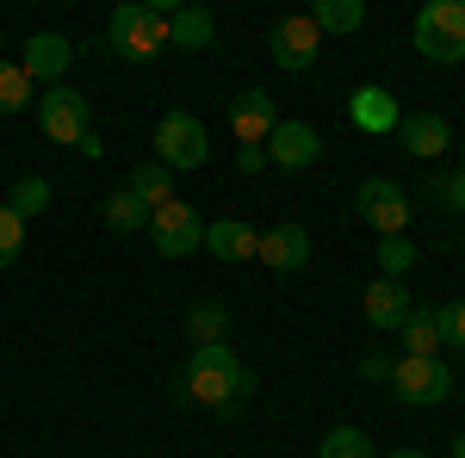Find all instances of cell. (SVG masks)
I'll list each match as a JSON object with an SVG mask.
<instances>
[{
    "label": "cell",
    "mask_w": 465,
    "mask_h": 458,
    "mask_svg": "<svg viewBox=\"0 0 465 458\" xmlns=\"http://www.w3.org/2000/svg\"><path fill=\"white\" fill-rule=\"evenodd\" d=\"M429 192L447 205V211H465V168H460V174H447V180H434Z\"/></svg>",
    "instance_id": "cell-30"
},
{
    "label": "cell",
    "mask_w": 465,
    "mask_h": 458,
    "mask_svg": "<svg viewBox=\"0 0 465 458\" xmlns=\"http://www.w3.org/2000/svg\"><path fill=\"white\" fill-rule=\"evenodd\" d=\"M379 267H385V279H403L416 267V248L403 242V236H379Z\"/></svg>",
    "instance_id": "cell-27"
},
{
    "label": "cell",
    "mask_w": 465,
    "mask_h": 458,
    "mask_svg": "<svg viewBox=\"0 0 465 458\" xmlns=\"http://www.w3.org/2000/svg\"><path fill=\"white\" fill-rule=\"evenodd\" d=\"M186 335H193L199 347H217V341L230 335V310H223V304H212V297H205V304H193V317H186Z\"/></svg>",
    "instance_id": "cell-23"
},
{
    "label": "cell",
    "mask_w": 465,
    "mask_h": 458,
    "mask_svg": "<svg viewBox=\"0 0 465 458\" xmlns=\"http://www.w3.org/2000/svg\"><path fill=\"white\" fill-rule=\"evenodd\" d=\"M317 44H322V32L311 25V13H286V19L267 32V50H273V63H280V69H292V74L317 63Z\"/></svg>",
    "instance_id": "cell-9"
},
{
    "label": "cell",
    "mask_w": 465,
    "mask_h": 458,
    "mask_svg": "<svg viewBox=\"0 0 465 458\" xmlns=\"http://www.w3.org/2000/svg\"><path fill=\"white\" fill-rule=\"evenodd\" d=\"M37 131L50 142H81L94 124H87V93H74V87H44L37 93Z\"/></svg>",
    "instance_id": "cell-6"
},
{
    "label": "cell",
    "mask_w": 465,
    "mask_h": 458,
    "mask_svg": "<svg viewBox=\"0 0 465 458\" xmlns=\"http://www.w3.org/2000/svg\"><path fill=\"white\" fill-rule=\"evenodd\" d=\"M397 142H403L410 155L434 161V155H447L453 131H447V118H440V112H410V118H397Z\"/></svg>",
    "instance_id": "cell-13"
},
{
    "label": "cell",
    "mask_w": 465,
    "mask_h": 458,
    "mask_svg": "<svg viewBox=\"0 0 465 458\" xmlns=\"http://www.w3.org/2000/svg\"><path fill=\"white\" fill-rule=\"evenodd\" d=\"M25 106H37V81L19 63H0V118L6 112H25Z\"/></svg>",
    "instance_id": "cell-22"
},
{
    "label": "cell",
    "mask_w": 465,
    "mask_h": 458,
    "mask_svg": "<svg viewBox=\"0 0 465 458\" xmlns=\"http://www.w3.org/2000/svg\"><path fill=\"white\" fill-rule=\"evenodd\" d=\"M317 155H322V137L311 124H280L267 137V161H280V168H311Z\"/></svg>",
    "instance_id": "cell-15"
},
{
    "label": "cell",
    "mask_w": 465,
    "mask_h": 458,
    "mask_svg": "<svg viewBox=\"0 0 465 458\" xmlns=\"http://www.w3.org/2000/svg\"><path fill=\"white\" fill-rule=\"evenodd\" d=\"M205 155H212V137H205V124L193 118V112H168L162 124H155V161L162 168H205Z\"/></svg>",
    "instance_id": "cell-5"
},
{
    "label": "cell",
    "mask_w": 465,
    "mask_h": 458,
    "mask_svg": "<svg viewBox=\"0 0 465 458\" xmlns=\"http://www.w3.org/2000/svg\"><path fill=\"white\" fill-rule=\"evenodd\" d=\"M354 211L379 229V236H403V223H410V199H403V186L397 180H366L354 192Z\"/></svg>",
    "instance_id": "cell-8"
},
{
    "label": "cell",
    "mask_w": 465,
    "mask_h": 458,
    "mask_svg": "<svg viewBox=\"0 0 465 458\" xmlns=\"http://www.w3.org/2000/svg\"><path fill=\"white\" fill-rule=\"evenodd\" d=\"M230 131H236L242 149H249V142H254V149H267V137L280 131V112H273V100H267L261 87H249V93L230 100Z\"/></svg>",
    "instance_id": "cell-10"
},
{
    "label": "cell",
    "mask_w": 465,
    "mask_h": 458,
    "mask_svg": "<svg viewBox=\"0 0 465 458\" xmlns=\"http://www.w3.org/2000/svg\"><path fill=\"white\" fill-rule=\"evenodd\" d=\"M311 25L317 32H360L366 25V6L360 0H317L311 6Z\"/></svg>",
    "instance_id": "cell-21"
},
{
    "label": "cell",
    "mask_w": 465,
    "mask_h": 458,
    "mask_svg": "<svg viewBox=\"0 0 465 458\" xmlns=\"http://www.w3.org/2000/svg\"><path fill=\"white\" fill-rule=\"evenodd\" d=\"M447 458H465V434H460V440H453V446H447Z\"/></svg>",
    "instance_id": "cell-34"
},
{
    "label": "cell",
    "mask_w": 465,
    "mask_h": 458,
    "mask_svg": "<svg viewBox=\"0 0 465 458\" xmlns=\"http://www.w3.org/2000/svg\"><path fill=\"white\" fill-rule=\"evenodd\" d=\"M6 211H13V217H37V211H50V180L25 174L19 186H13V199H6Z\"/></svg>",
    "instance_id": "cell-26"
},
{
    "label": "cell",
    "mask_w": 465,
    "mask_h": 458,
    "mask_svg": "<svg viewBox=\"0 0 465 458\" xmlns=\"http://www.w3.org/2000/svg\"><path fill=\"white\" fill-rule=\"evenodd\" d=\"M416 50L429 63H465V0H429L416 13Z\"/></svg>",
    "instance_id": "cell-3"
},
{
    "label": "cell",
    "mask_w": 465,
    "mask_h": 458,
    "mask_svg": "<svg viewBox=\"0 0 465 458\" xmlns=\"http://www.w3.org/2000/svg\"><path fill=\"white\" fill-rule=\"evenodd\" d=\"M19 248H25V217H13L6 205H0V267H13Z\"/></svg>",
    "instance_id": "cell-29"
},
{
    "label": "cell",
    "mask_w": 465,
    "mask_h": 458,
    "mask_svg": "<svg viewBox=\"0 0 465 458\" xmlns=\"http://www.w3.org/2000/svg\"><path fill=\"white\" fill-rule=\"evenodd\" d=\"M236 168H242V174H261V168H267V149H236Z\"/></svg>",
    "instance_id": "cell-31"
},
{
    "label": "cell",
    "mask_w": 465,
    "mask_h": 458,
    "mask_svg": "<svg viewBox=\"0 0 465 458\" xmlns=\"http://www.w3.org/2000/svg\"><path fill=\"white\" fill-rule=\"evenodd\" d=\"M434 322H440V347H465V297L440 304V310H434Z\"/></svg>",
    "instance_id": "cell-28"
},
{
    "label": "cell",
    "mask_w": 465,
    "mask_h": 458,
    "mask_svg": "<svg viewBox=\"0 0 465 458\" xmlns=\"http://www.w3.org/2000/svg\"><path fill=\"white\" fill-rule=\"evenodd\" d=\"M131 192L143 199L149 211H155V205H168V199H174V168H162L155 155H149V161H137V168H131Z\"/></svg>",
    "instance_id": "cell-19"
},
{
    "label": "cell",
    "mask_w": 465,
    "mask_h": 458,
    "mask_svg": "<svg viewBox=\"0 0 465 458\" xmlns=\"http://www.w3.org/2000/svg\"><path fill=\"white\" fill-rule=\"evenodd\" d=\"M74 44L63 32H32L25 37V56H19V69L32 74V81H44V87H56L63 81V69H69Z\"/></svg>",
    "instance_id": "cell-11"
},
{
    "label": "cell",
    "mask_w": 465,
    "mask_h": 458,
    "mask_svg": "<svg viewBox=\"0 0 465 458\" xmlns=\"http://www.w3.org/2000/svg\"><path fill=\"white\" fill-rule=\"evenodd\" d=\"M391 390L403 403H416V409H429V403H447V390H453V372H447V359L434 353V359H397L391 365Z\"/></svg>",
    "instance_id": "cell-7"
},
{
    "label": "cell",
    "mask_w": 465,
    "mask_h": 458,
    "mask_svg": "<svg viewBox=\"0 0 465 458\" xmlns=\"http://www.w3.org/2000/svg\"><path fill=\"white\" fill-rule=\"evenodd\" d=\"M360 310H366V322H372V328H403V317H410L416 304H410L403 279H372L366 291H360Z\"/></svg>",
    "instance_id": "cell-14"
},
{
    "label": "cell",
    "mask_w": 465,
    "mask_h": 458,
    "mask_svg": "<svg viewBox=\"0 0 465 458\" xmlns=\"http://www.w3.org/2000/svg\"><path fill=\"white\" fill-rule=\"evenodd\" d=\"M354 124L360 131H397V100L385 87H360L354 93Z\"/></svg>",
    "instance_id": "cell-20"
},
{
    "label": "cell",
    "mask_w": 465,
    "mask_h": 458,
    "mask_svg": "<svg viewBox=\"0 0 465 458\" xmlns=\"http://www.w3.org/2000/svg\"><path fill=\"white\" fill-rule=\"evenodd\" d=\"M360 378H391V359H385V353H366V359H360Z\"/></svg>",
    "instance_id": "cell-32"
},
{
    "label": "cell",
    "mask_w": 465,
    "mask_h": 458,
    "mask_svg": "<svg viewBox=\"0 0 465 458\" xmlns=\"http://www.w3.org/2000/svg\"><path fill=\"white\" fill-rule=\"evenodd\" d=\"M106 44L124 63H149V56H162V44H168V13L124 0V6H112V19H106Z\"/></svg>",
    "instance_id": "cell-2"
},
{
    "label": "cell",
    "mask_w": 465,
    "mask_h": 458,
    "mask_svg": "<svg viewBox=\"0 0 465 458\" xmlns=\"http://www.w3.org/2000/svg\"><path fill=\"white\" fill-rule=\"evenodd\" d=\"M317 458H372V440H366L360 427H329L322 446H317Z\"/></svg>",
    "instance_id": "cell-25"
},
{
    "label": "cell",
    "mask_w": 465,
    "mask_h": 458,
    "mask_svg": "<svg viewBox=\"0 0 465 458\" xmlns=\"http://www.w3.org/2000/svg\"><path fill=\"white\" fill-rule=\"evenodd\" d=\"M385 458H429V453H416V446H397V453H385Z\"/></svg>",
    "instance_id": "cell-33"
},
{
    "label": "cell",
    "mask_w": 465,
    "mask_h": 458,
    "mask_svg": "<svg viewBox=\"0 0 465 458\" xmlns=\"http://www.w3.org/2000/svg\"><path fill=\"white\" fill-rule=\"evenodd\" d=\"M403 347H410V359H434V347H440L434 310H410V317H403Z\"/></svg>",
    "instance_id": "cell-24"
},
{
    "label": "cell",
    "mask_w": 465,
    "mask_h": 458,
    "mask_svg": "<svg viewBox=\"0 0 465 458\" xmlns=\"http://www.w3.org/2000/svg\"><path fill=\"white\" fill-rule=\"evenodd\" d=\"M254 260H267L273 273H298V267L311 260V236H304V223H273V229H261Z\"/></svg>",
    "instance_id": "cell-12"
},
{
    "label": "cell",
    "mask_w": 465,
    "mask_h": 458,
    "mask_svg": "<svg viewBox=\"0 0 465 458\" xmlns=\"http://www.w3.org/2000/svg\"><path fill=\"white\" fill-rule=\"evenodd\" d=\"M100 223H106L112 236H131V229H143V223H149V205L131 192V186H118V192L100 199Z\"/></svg>",
    "instance_id": "cell-18"
},
{
    "label": "cell",
    "mask_w": 465,
    "mask_h": 458,
    "mask_svg": "<svg viewBox=\"0 0 465 458\" xmlns=\"http://www.w3.org/2000/svg\"><path fill=\"white\" fill-rule=\"evenodd\" d=\"M168 13V44H180V50H205L217 32V19L205 13V6H162Z\"/></svg>",
    "instance_id": "cell-17"
},
{
    "label": "cell",
    "mask_w": 465,
    "mask_h": 458,
    "mask_svg": "<svg viewBox=\"0 0 465 458\" xmlns=\"http://www.w3.org/2000/svg\"><path fill=\"white\" fill-rule=\"evenodd\" d=\"M205 248H212L217 260H254L261 229H249L242 217H217V223H205Z\"/></svg>",
    "instance_id": "cell-16"
},
{
    "label": "cell",
    "mask_w": 465,
    "mask_h": 458,
    "mask_svg": "<svg viewBox=\"0 0 465 458\" xmlns=\"http://www.w3.org/2000/svg\"><path fill=\"white\" fill-rule=\"evenodd\" d=\"M149 242H155L162 260L199 254V248H205V223H199V211H193L186 199H168V205H155V211H149Z\"/></svg>",
    "instance_id": "cell-4"
},
{
    "label": "cell",
    "mask_w": 465,
    "mask_h": 458,
    "mask_svg": "<svg viewBox=\"0 0 465 458\" xmlns=\"http://www.w3.org/2000/svg\"><path fill=\"white\" fill-rule=\"evenodd\" d=\"M186 396H199L205 409H236L242 396H254V372L236 359L230 341H217V347H193L186 359Z\"/></svg>",
    "instance_id": "cell-1"
}]
</instances>
